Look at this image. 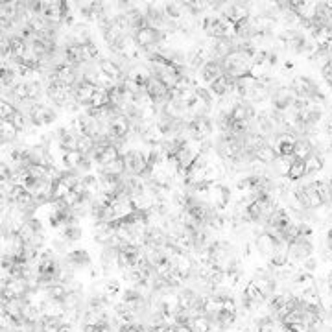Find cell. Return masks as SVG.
<instances>
[{"instance_id": "1", "label": "cell", "mask_w": 332, "mask_h": 332, "mask_svg": "<svg viewBox=\"0 0 332 332\" xmlns=\"http://www.w3.org/2000/svg\"><path fill=\"white\" fill-rule=\"evenodd\" d=\"M98 67H100V70H102V74H105L107 78H111V80H115L116 83L128 78V74H124V70L120 68V65H118L115 59H111V57H103V59H100V61H98Z\"/></svg>"}, {"instance_id": "2", "label": "cell", "mask_w": 332, "mask_h": 332, "mask_svg": "<svg viewBox=\"0 0 332 332\" xmlns=\"http://www.w3.org/2000/svg\"><path fill=\"white\" fill-rule=\"evenodd\" d=\"M65 264L72 270V268H87L91 264V257H89V253L85 249H76V251H70L67 253V257H65Z\"/></svg>"}, {"instance_id": "3", "label": "cell", "mask_w": 332, "mask_h": 332, "mask_svg": "<svg viewBox=\"0 0 332 332\" xmlns=\"http://www.w3.org/2000/svg\"><path fill=\"white\" fill-rule=\"evenodd\" d=\"M323 166H325V155H323L321 151H316V149H314V153H312V155H308L305 159L306 176L318 174V172H321V170H323Z\"/></svg>"}, {"instance_id": "4", "label": "cell", "mask_w": 332, "mask_h": 332, "mask_svg": "<svg viewBox=\"0 0 332 332\" xmlns=\"http://www.w3.org/2000/svg\"><path fill=\"white\" fill-rule=\"evenodd\" d=\"M0 133H2V146H9L11 142L17 141V137H19V129L15 128L13 124L9 122V120H2V126H0Z\"/></svg>"}, {"instance_id": "5", "label": "cell", "mask_w": 332, "mask_h": 332, "mask_svg": "<svg viewBox=\"0 0 332 332\" xmlns=\"http://www.w3.org/2000/svg\"><path fill=\"white\" fill-rule=\"evenodd\" d=\"M100 174H109V176L122 177L124 174H126V163H124V157L120 155L118 159H115L113 163L105 164V166H100Z\"/></svg>"}, {"instance_id": "6", "label": "cell", "mask_w": 332, "mask_h": 332, "mask_svg": "<svg viewBox=\"0 0 332 332\" xmlns=\"http://www.w3.org/2000/svg\"><path fill=\"white\" fill-rule=\"evenodd\" d=\"M83 157L85 155H83L80 149L65 151V153H63V164H65V170H78L83 161Z\"/></svg>"}, {"instance_id": "7", "label": "cell", "mask_w": 332, "mask_h": 332, "mask_svg": "<svg viewBox=\"0 0 332 332\" xmlns=\"http://www.w3.org/2000/svg\"><path fill=\"white\" fill-rule=\"evenodd\" d=\"M279 157V153L275 151V148L271 144H264L262 148L257 149V161L262 164H273V161Z\"/></svg>"}, {"instance_id": "8", "label": "cell", "mask_w": 332, "mask_h": 332, "mask_svg": "<svg viewBox=\"0 0 332 332\" xmlns=\"http://www.w3.org/2000/svg\"><path fill=\"white\" fill-rule=\"evenodd\" d=\"M164 13H166V17L172 19V21H179L185 13L183 2H166V4H164Z\"/></svg>"}, {"instance_id": "9", "label": "cell", "mask_w": 332, "mask_h": 332, "mask_svg": "<svg viewBox=\"0 0 332 332\" xmlns=\"http://www.w3.org/2000/svg\"><path fill=\"white\" fill-rule=\"evenodd\" d=\"M120 155H122V153H120V151H118V149H116L115 146H109V148L103 149L102 155L96 157V164H100V166H105V164L113 163L115 159H118Z\"/></svg>"}, {"instance_id": "10", "label": "cell", "mask_w": 332, "mask_h": 332, "mask_svg": "<svg viewBox=\"0 0 332 332\" xmlns=\"http://www.w3.org/2000/svg\"><path fill=\"white\" fill-rule=\"evenodd\" d=\"M303 177H306V172H305V161H301L297 159L295 163L290 166V172H288V181H301Z\"/></svg>"}, {"instance_id": "11", "label": "cell", "mask_w": 332, "mask_h": 332, "mask_svg": "<svg viewBox=\"0 0 332 332\" xmlns=\"http://www.w3.org/2000/svg\"><path fill=\"white\" fill-rule=\"evenodd\" d=\"M61 235L67 242H76V240H80V238H82L83 231H82L80 225H67V227H63L61 229Z\"/></svg>"}, {"instance_id": "12", "label": "cell", "mask_w": 332, "mask_h": 332, "mask_svg": "<svg viewBox=\"0 0 332 332\" xmlns=\"http://www.w3.org/2000/svg\"><path fill=\"white\" fill-rule=\"evenodd\" d=\"M271 166H273V170H275V176L286 177V179H288V172H290V166H291V164L288 163V161H286L285 157L279 155L277 159L273 161V164H271Z\"/></svg>"}, {"instance_id": "13", "label": "cell", "mask_w": 332, "mask_h": 332, "mask_svg": "<svg viewBox=\"0 0 332 332\" xmlns=\"http://www.w3.org/2000/svg\"><path fill=\"white\" fill-rule=\"evenodd\" d=\"M26 87H28V98H30V100H35V102H39V96L45 93V87H43L41 80L26 82Z\"/></svg>"}, {"instance_id": "14", "label": "cell", "mask_w": 332, "mask_h": 332, "mask_svg": "<svg viewBox=\"0 0 332 332\" xmlns=\"http://www.w3.org/2000/svg\"><path fill=\"white\" fill-rule=\"evenodd\" d=\"M9 122L13 124L15 128L19 129V131H26L28 126H32V124H30V118H28V116L24 115L22 111H15L13 116L9 118Z\"/></svg>"}, {"instance_id": "15", "label": "cell", "mask_w": 332, "mask_h": 332, "mask_svg": "<svg viewBox=\"0 0 332 332\" xmlns=\"http://www.w3.org/2000/svg\"><path fill=\"white\" fill-rule=\"evenodd\" d=\"M83 57H85V63H93L100 57V50L96 47L95 43H89V45H83Z\"/></svg>"}, {"instance_id": "16", "label": "cell", "mask_w": 332, "mask_h": 332, "mask_svg": "<svg viewBox=\"0 0 332 332\" xmlns=\"http://www.w3.org/2000/svg\"><path fill=\"white\" fill-rule=\"evenodd\" d=\"M0 109H2V113H0V115H2V120H9V118L13 116L15 111H17L11 103L4 102V100H2V103H0Z\"/></svg>"}, {"instance_id": "17", "label": "cell", "mask_w": 332, "mask_h": 332, "mask_svg": "<svg viewBox=\"0 0 332 332\" xmlns=\"http://www.w3.org/2000/svg\"><path fill=\"white\" fill-rule=\"evenodd\" d=\"M321 74H323V78L327 80V83L332 82V59L325 61V65L321 67Z\"/></svg>"}, {"instance_id": "18", "label": "cell", "mask_w": 332, "mask_h": 332, "mask_svg": "<svg viewBox=\"0 0 332 332\" xmlns=\"http://www.w3.org/2000/svg\"><path fill=\"white\" fill-rule=\"evenodd\" d=\"M67 240L63 238V240H54L52 242V249H55V251H67Z\"/></svg>"}, {"instance_id": "19", "label": "cell", "mask_w": 332, "mask_h": 332, "mask_svg": "<svg viewBox=\"0 0 332 332\" xmlns=\"http://www.w3.org/2000/svg\"><path fill=\"white\" fill-rule=\"evenodd\" d=\"M59 332H72V325H65V323H63V325L59 327Z\"/></svg>"}]
</instances>
